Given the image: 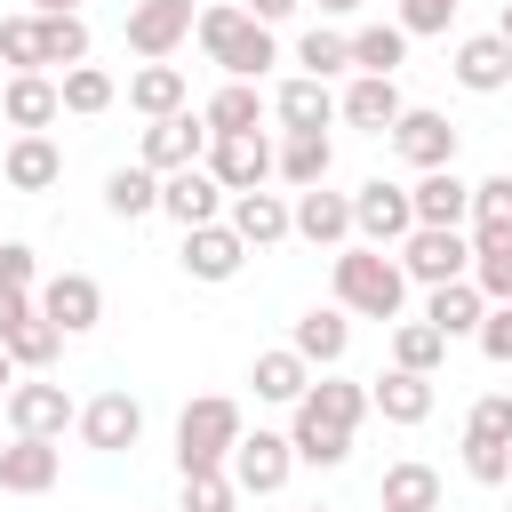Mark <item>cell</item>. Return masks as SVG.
<instances>
[{"instance_id": "obj_1", "label": "cell", "mask_w": 512, "mask_h": 512, "mask_svg": "<svg viewBox=\"0 0 512 512\" xmlns=\"http://www.w3.org/2000/svg\"><path fill=\"white\" fill-rule=\"evenodd\" d=\"M336 304H344V312H360V320H400V304H408L400 248L344 240V248H336Z\"/></svg>"}, {"instance_id": "obj_2", "label": "cell", "mask_w": 512, "mask_h": 512, "mask_svg": "<svg viewBox=\"0 0 512 512\" xmlns=\"http://www.w3.org/2000/svg\"><path fill=\"white\" fill-rule=\"evenodd\" d=\"M192 40H200V56H208V64H224V80H264V64H280L272 24H256V16H248V8H232V0L200 8Z\"/></svg>"}, {"instance_id": "obj_3", "label": "cell", "mask_w": 512, "mask_h": 512, "mask_svg": "<svg viewBox=\"0 0 512 512\" xmlns=\"http://www.w3.org/2000/svg\"><path fill=\"white\" fill-rule=\"evenodd\" d=\"M240 400H224V392H200V400H184V416H176V472H224L232 464V448H240Z\"/></svg>"}, {"instance_id": "obj_4", "label": "cell", "mask_w": 512, "mask_h": 512, "mask_svg": "<svg viewBox=\"0 0 512 512\" xmlns=\"http://www.w3.org/2000/svg\"><path fill=\"white\" fill-rule=\"evenodd\" d=\"M400 272L424 280V288L472 280V232H464V224H416V232L400 240Z\"/></svg>"}, {"instance_id": "obj_5", "label": "cell", "mask_w": 512, "mask_h": 512, "mask_svg": "<svg viewBox=\"0 0 512 512\" xmlns=\"http://www.w3.org/2000/svg\"><path fill=\"white\" fill-rule=\"evenodd\" d=\"M408 232H416V200H408V184L368 176V184L352 192V240H368V248H400Z\"/></svg>"}, {"instance_id": "obj_6", "label": "cell", "mask_w": 512, "mask_h": 512, "mask_svg": "<svg viewBox=\"0 0 512 512\" xmlns=\"http://www.w3.org/2000/svg\"><path fill=\"white\" fill-rule=\"evenodd\" d=\"M224 472H232L240 496H280L288 472H296V440H288V432H240V448H232Z\"/></svg>"}, {"instance_id": "obj_7", "label": "cell", "mask_w": 512, "mask_h": 512, "mask_svg": "<svg viewBox=\"0 0 512 512\" xmlns=\"http://www.w3.org/2000/svg\"><path fill=\"white\" fill-rule=\"evenodd\" d=\"M208 176L224 192H256L264 176H280V152L264 144V128H240V136H208Z\"/></svg>"}, {"instance_id": "obj_8", "label": "cell", "mask_w": 512, "mask_h": 512, "mask_svg": "<svg viewBox=\"0 0 512 512\" xmlns=\"http://www.w3.org/2000/svg\"><path fill=\"white\" fill-rule=\"evenodd\" d=\"M192 24H200L192 0H136V8H128V48H136L144 64H168V56L192 40Z\"/></svg>"}, {"instance_id": "obj_9", "label": "cell", "mask_w": 512, "mask_h": 512, "mask_svg": "<svg viewBox=\"0 0 512 512\" xmlns=\"http://www.w3.org/2000/svg\"><path fill=\"white\" fill-rule=\"evenodd\" d=\"M176 264H184V280H208V288H224V280L248 264V240H240V232L216 216V224H192V232H184Z\"/></svg>"}, {"instance_id": "obj_10", "label": "cell", "mask_w": 512, "mask_h": 512, "mask_svg": "<svg viewBox=\"0 0 512 512\" xmlns=\"http://www.w3.org/2000/svg\"><path fill=\"white\" fill-rule=\"evenodd\" d=\"M392 152L424 176V168H456V128H448V112H424V104H408L400 120H392Z\"/></svg>"}, {"instance_id": "obj_11", "label": "cell", "mask_w": 512, "mask_h": 512, "mask_svg": "<svg viewBox=\"0 0 512 512\" xmlns=\"http://www.w3.org/2000/svg\"><path fill=\"white\" fill-rule=\"evenodd\" d=\"M224 208H232V192H224V184L208 176V160H192V168L160 176V216H176L184 232H192V224H216Z\"/></svg>"}, {"instance_id": "obj_12", "label": "cell", "mask_w": 512, "mask_h": 512, "mask_svg": "<svg viewBox=\"0 0 512 512\" xmlns=\"http://www.w3.org/2000/svg\"><path fill=\"white\" fill-rule=\"evenodd\" d=\"M8 424L32 432V440H64V424H80V408H72L64 384L32 376V384H8Z\"/></svg>"}, {"instance_id": "obj_13", "label": "cell", "mask_w": 512, "mask_h": 512, "mask_svg": "<svg viewBox=\"0 0 512 512\" xmlns=\"http://www.w3.org/2000/svg\"><path fill=\"white\" fill-rule=\"evenodd\" d=\"M80 440H88L96 456H128V448L144 440V408H136V392H96V400L80 408Z\"/></svg>"}, {"instance_id": "obj_14", "label": "cell", "mask_w": 512, "mask_h": 512, "mask_svg": "<svg viewBox=\"0 0 512 512\" xmlns=\"http://www.w3.org/2000/svg\"><path fill=\"white\" fill-rule=\"evenodd\" d=\"M192 160H208V120H192V112L144 120V168L176 176V168H192Z\"/></svg>"}, {"instance_id": "obj_15", "label": "cell", "mask_w": 512, "mask_h": 512, "mask_svg": "<svg viewBox=\"0 0 512 512\" xmlns=\"http://www.w3.org/2000/svg\"><path fill=\"white\" fill-rule=\"evenodd\" d=\"M56 472H64V448H56V440L16 432V440L0 448V488H8V496H48V488H56Z\"/></svg>"}, {"instance_id": "obj_16", "label": "cell", "mask_w": 512, "mask_h": 512, "mask_svg": "<svg viewBox=\"0 0 512 512\" xmlns=\"http://www.w3.org/2000/svg\"><path fill=\"white\" fill-rule=\"evenodd\" d=\"M224 224H232V232H240L248 248H280V240L296 232V208H288L280 192H264V184H256V192H232Z\"/></svg>"}, {"instance_id": "obj_17", "label": "cell", "mask_w": 512, "mask_h": 512, "mask_svg": "<svg viewBox=\"0 0 512 512\" xmlns=\"http://www.w3.org/2000/svg\"><path fill=\"white\" fill-rule=\"evenodd\" d=\"M400 112H408V104H400V80H384V72H360V80L336 96V120H352V128H368V136H392Z\"/></svg>"}, {"instance_id": "obj_18", "label": "cell", "mask_w": 512, "mask_h": 512, "mask_svg": "<svg viewBox=\"0 0 512 512\" xmlns=\"http://www.w3.org/2000/svg\"><path fill=\"white\" fill-rule=\"evenodd\" d=\"M288 208H296V240H312V248H344V240H352V192L312 184V192H296Z\"/></svg>"}, {"instance_id": "obj_19", "label": "cell", "mask_w": 512, "mask_h": 512, "mask_svg": "<svg viewBox=\"0 0 512 512\" xmlns=\"http://www.w3.org/2000/svg\"><path fill=\"white\" fill-rule=\"evenodd\" d=\"M40 312H48L64 336H88V328L104 320V288H96L88 272H56V280L40 288Z\"/></svg>"}, {"instance_id": "obj_20", "label": "cell", "mask_w": 512, "mask_h": 512, "mask_svg": "<svg viewBox=\"0 0 512 512\" xmlns=\"http://www.w3.org/2000/svg\"><path fill=\"white\" fill-rule=\"evenodd\" d=\"M0 112H8L16 136H24V128H48V120L64 112V88H56L48 72H8V80H0Z\"/></svg>"}, {"instance_id": "obj_21", "label": "cell", "mask_w": 512, "mask_h": 512, "mask_svg": "<svg viewBox=\"0 0 512 512\" xmlns=\"http://www.w3.org/2000/svg\"><path fill=\"white\" fill-rule=\"evenodd\" d=\"M0 176H8V192H48V184L64 176V152L48 144V128H24V136L0 152Z\"/></svg>"}, {"instance_id": "obj_22", "label": "cell", "mask_w": 512, "mask_h": 512, "mask_svg": "<svg viewBox=\"0 0 512 512\" xmlns=\"http://www.w3.org/2000/svg\"><path fill=\"white\" fill-rule=\"evenodd\" d=\"M248 384H256V400H272V408H296V400L312 392V360H304L296 344H272V352H256Z\"/></svg>"}, {"instance_id": "obj_23", "label": "cell", "mask_w": 512, "mask_h": 512, "mask_svg": "<svg viewBox=\"0 0 512 512\" xmlns=\"http://www.w3.org/2000/svg\"><path fill=\"white\" fill-rule=\"evenodd\" d=\"M456 80H464L472 96L512 88V40H504V32H472V40H456Z\"/></svg>"}, {"instance_id": "obj_24", "label": "cell", "mask_w": 512, "mask_h": 512, "mask_svg": "<svg viewBox=\"0 0 512 512\" xmlns=\"http://www.w3.org/2000/svg\"><path fill=\"white\" fill-rule=\"evenodd\" d=\"M408 200H416V224H472V184L456 168H424Z\"/></svg>"}, {"instance_id": "obj_25", "label": "cell", "mask_w": 512, "mask_h": 512, "mask_svg": "<svg viewBox=\"0 0 512 512\" xmlns=\"http://www.w3.org/2000/svg\"><path fill=\"white\" fill-rule=\"evenodd\" d=\"M288 344H296L312 368H336V360L352 352V320H344V304H312V312L288 328Z\"/></svg>"}, {"instance_id": "obj_26", "label": "cell", "mask_w": 512, "mask_h": 512, "mask_svg": "<svg viewBox=\"0 0 512 512\" xmlns=\"http://www.w3.org/2000/svg\"><path fill=\"white\" fill-rule=\"evenodd\" d=\"M368 408H376L384 424H424V416H432V376H416V368H384V376L368 384Z\"/></svg>"}, {"instance_id": "obj_27", "label": "cell", "mask_w": 512, "mask_h": 512, "mask_svg": "<svg viewBox=\"0 0 512 512\" xmlns=\"http://www.w3.org/2000/svg\"><path fill=\"white\" fill-rule=\"evenodd\" d=\"M424 320L448 336V344H464V336H480V320H488V296H480V280H448V288H432V304H424Z\"/></svg>"}, {"instance_id": "obj_28", "label": "cell", "mask_w": 512, "mask_h": 512, "mask_svg": "<svg viewBox=\"0 0 512 512\" xmlns=\"http://www.w3.org/2000/svg\"><path fill=\"white\" fill-rule=\"evenodd\" d=\"M296 416H312V424H336V432H360V416H368V384L312 376V392L296 400Z\"/></svg>"}, {"instance_id": "obj_29", "label": "cell", "mask_w": 512, "mask_h": 512, "mask_svg": "<svg viewBox=\"0 0 512 512\" xmlns=\"http://www.w3.org/2000/svg\"><path fill=\"white\" fill-rule=\"evenodd\" d=\"M328 168H336V144H328V128H288V144H280V184L312 192V184H328Z\"/></svg>"}, {"instance_id": "obj_30", "label": "cell", "mask_w": 512, "mask_h": 512, "mask_svg": "<svg viewBox=\"0 0 512 512\" xmlns=\"http://www.w3.org/2000/svg\"><path fill=\"white\" fill-rule=\"evenodd\" d=\"M272 120H280V128H328V120H336V96H328V80H312V72L280 80V96H272Z\"/></svg>"}, {"instance_id": "obj_31", "label": "cell", "mask_w": 512, "mask_h": 512, "mask_svg": "<svg viewBox=\"0 0 512 512\" xmlns=\"http://www.w3.org/2000/svg\"><path fill=\"white\" fill-rule=\"evenodd\" d=\"M376 504H384V512H440V472L408 456V464H392V472H384Z\"/></svg>"}, {"instance_id": "obj_32", "label": "cell", "mask_w": 512, "mask_h": 512, "mask_svg": "<svg viewBox=\"0 0 512 512\" xmlns=\"http://www.w3.org/2000/svg\"><path fill=\"white\" fill-rule=\"evenodd\" d=\"M400 64H408V24H400V16L352 32V72H384V80H392Z\"/></svg>"}, {"instance_id": "obj_33", "label": "cell", "mask_w": 512, "mask_h": 512, "mask_svg": "<svg viewBox=\"0 0 512 512\" xmlns=\"http://www.w3.org/2000/svg\"><path fill=\"white\" fill-rule=\"evenodd\" d=\"M128 104H136L144 120L184 112V72H176V64H136V72H128Z\"/></svg>"}, {"instance_id": "obj_34", "label": "cell", "mask_w": 512, "mask_h": 512, "mask_svg": "<svg viewBox=\"0 0 512 512\" xmlns=\"http://www.w3.org/2000/svg\"><path fill=\"white\" fill-rule=\"evenodd\" d=\"M200 120H208V136H240V128H256V120H264L256 80H224V88L200 104Z\"/></svg>"}, {"instance_id": "obj_35", "label": "cell", "mask_w": 512, "mask_h": 512, "mask_svg": "<svg viewBox=\"0 0 512 512\" xmlns=\"http://www.w3.org/2000/svg\"><path fill=\"white\" fill-rule=\"evenodd\" d=\"M104 208H112L120 224L152 216V208H160V168H144V160H136V168H112V176H104Z\"/></svg>"}, {"instance_id": "obj_36", "label": "cell", "mask_w": 512, "mask_h": 512, "mask_svg": "<svg viewBox=\"0 0 512 512\" xmlns=\"http://www.w3.org/2000/svg\"><path fill=\"white\" fill-rule=\"evenodd\" d=\"M472 280L488 304H512V232H472Z\"/></svg>"}, {"instance_id": "obj_37", "label": "cell", "mask_w": 512, "mask_h": 512, "mask_svg": "<svg viewBox=\"0 0 512 512\" xmlns=\"http://www.w3.org/2000/svg\"><path fill=\"white\" fill-rule=\"evenodd\" d=\"M448 360V336L432 328V320H392V368H416V376H432Z\"/></svg>"}, {"instance_id": "obj_38", "label": "cell", "mask_w": 512, "mask_h": 512, "mask_svg": "<svg viewBox=\"0 0 512 512\" xmlns=\"http://www.w3.org/2000/svg\"><path fill=\"white\" fill-rule=\"evenodd\" d=\"M88 64V24L80 16H40V72H72Z\"/></svg>"}, {"instance_id": "obj_39", "label": "cell", "mask_w": 512, "mask_h": 512, "mask_svg": "<svg viewBox=\"0 0 512 512\" xmlns=\"http://www.w3.org/2000/svg\"><path fill=\"white\" fill-rule=\"evenodd\" d=\"M56 88H64V112H80V120L112 112V96H120L104 64H72V72H56Z\"/></svg>"}, {"instance_id": "obj_40", "label": "cell", "mask_w": 512, "mask_h": 512, "mask_svg": "<svg viewBox=\"0 0 512 512\" xmlns=\"http://www.w3.org/2000/svg\"><path fill=\"white\" fill-rule=\"evenodd\" d=\"M0 344L16 352V368H32V376H40V368H48L56 352H64V328H56L48 312H32V320H16V328H8Z\"/></svg>"}, {"instance_id": "obj_41", "label": "cell", "mask_w": 512, "mask_h": 512, "mask_svg": "<svg viewBox=\"0 0 512 512\" xmlns=\"http://www.w3.org/2000/svg\"><path fill=\"white\" fill-rule=\"evenodd\" d=\"M296 64H304L312 80H336V72H352V32H328V24H312V32L296 40Z\"/></svg>"}, {"instance_id": "obj_42", "label": "cell", "mask_w": 512, "mask_h": 512, "mask_svg": "<svg viewBox=\"0 0 512 512\" xmlns=\"http://www.w3.org/2000/svg\"><path fill=\"white\" fill-rule=\"evenodd\" d=\"M288 440H296V464H320V472H336V464L352 456V432L312 424V416H296V424H288Z\"/></svg>"}, {"instance_id": "obj_43", "label": "cell", "mask_w": 512, "mask_h": 512, "mask_svg": "<svg viewBox=\"0 0 512 512\" xmlns=\"http://www.w3.org/2000/svg\"><path fill=\"white\" fill-rule=\"evenodd\" d=\"M472 232H512V168L472 184Z\"/></svg>"}, {"instance_id": "obj_44", "label": "cell", "mask_w": 512, "mask_h": 512, "mask_svg": "<svg viewBox=\"0 0 512 512\" xmlns=\"http://www.w3.org/2000/svg\"><path fill=\"white\" fill-rule=\"evenodd\" d=\"M464 472H472L480 488H504V480H512V440H480V432H464Z\"/></svg>"}, {"instance_id": "obj_45", "label": "cell", "mask_w": 512, "mask_h": 512, "mask_svg": "<svg viewBox=\"0 0 512 512\" xmlns=\"http://www.w3.org/2000/svg\"><path fill=\"white\" fill-rule=\"evenodd\" d=\"M0 64H8V72H40V16H32V8L0 24Z\"/></svg>"}, {"instance_id": "obj_46", "label": "cell", "mask_w": 512, "mask_h": 512, "mask_svg": "<svg viewBox=\"0 0 512 512\" xmlns=\"http://www.w3.org/2000/svg\"><path fill=\"white\" fill-rule=\"evenodd\" d=\"M184 512H240L232 472H184Z\"/></svg>"}, {"instance_id": "obj_47", "label": "cell", "mask_w": 512, "mask_h": 512, "mask_svg": "<svg viewBox=\"0 0 512 512\" xmlns=\"http://www.w3.org/2000/svg\"><path fill=\"white\" fill-rule=\"evenodd\" d=\"M464 432H480V440H512V392H480L472 416H464Z\"/></svg>"}, {"instance_id": "obj_48", "label": "cell", "mask_w": 512, "mask_h": 512, "mask_svg": "<svg viewBox=\"0 0 512 512\" xmlns=\"http://www.w3.org/2000/svg\"><path fill=\"white\" fill-rule=\"evenodd\" d=\"M456 8L464 0H400V24H408V40H424V32H448Z\"/></svg>"}, {"instance_id": "obj_49", "label": "cell", "mask_w": 512, "mask_h": 512, "mask_svg": "<svg viewBox=\"0 0 512 512\" xmlns=\"http://www.w3.org/2000/svg\"><path fill=\"white\" fill-rule=\"evenodd\" d=\"M496 368H512V304H488V320H480V336H472Z\"/></svg>"}, {"instance_id": "obj_50", "label": "cell", "mask_w": 512, "mask_h": 512, "mask_svg": "<svg viewBox=\"0 0 512 512\" xmlns=\"http://www.w3.org/2000/svg\"><path fill=\"white\" fill-rule=\"evenodd\" d=\"M32 272H40L32 248L24 240H0V288H32Z\"/></svg>"}, {"instance_id": "obj_51", "label": "cell", "mask_w": 512, "mask_h": 512, "mask_svg": "<svg viewBox=\"0 0 512 512\" xmlns=\"http://www.w3.org/2000/svg\"><path fill=\"white\" fill-rule=\"evenodd\" d=\"M40 304H32V288H0V336L16 328V320H32Z\"/></svg>"}, {"instance_id": "obj_52", "label": "cell", "mask_w": 512, "mask_h": 512, "mask_svg": "<svg viewBox=\"0 0 512 512\" xmlns=\"http://www.w3.org/2000/svg\"><path fill=\"white\" fill-rule=\"evenodd\" d=\"M240 8H248V16H256V24H288V16H296V8H304V0H240Z\"/></svg>"}, {"instance_id": "obj_53", "label": "cell", "mask_w": 512, "mask_h": 512, "mask_svg": "<svg viewBox=\"0 0 512 512\" xmlns=\"http://www.w3.org/2000/svg\"><path fill=\"white\" fill-rule=\"evenodd\" d=\"M32 16H80V0H32Z\"/></svg>"}, {"instance_id": "obj_54", "label": "cell", "mask_w": 512, "mask_h": 512, "mask_svg": "<svg viewBox=\"0 0 512 512\" xmlns=\"http://www.w3.org/2000/svg\"><path fill=\"white\" fill-rule=\"evenodd\" d=\"M8 384H16V352L0 344V400H8Z\"/></svg>"}, {"instance_id": "obj_55", "label": "cell", "mask_w": 512, "mask_h": 512, "mask_svg": "<svg viewBox=\"0 0 512 512\" xmlns=\"http://www.w3.org/2000/svg\"><path fill=\"white\" fill-rule=\"evenodd\" d=\"M352 8H360V0H320V16H352Z\"/></svg>"}, {"instance_id": "obj_56", "label": "cell", "mask_w": 512, "mask_h": 512, "mask_svg": "<svg viewBox=\"0 0 512 512\" xmlns=\"http://www.w3.org/2000/svg\"><path fill=\"white\" fill-rule=\"evenodd\" d=\"M496 32H504V40H512V0H504V16H496Z\"/></svg>"}, {"instance_id": "obj_57", "label": "cell", "mask_w": 512, "mask_h": 512, "mask_svg": "<svg viewBox=\"0 0 512 512\" xmlns=\"http://www.w3.org/2000/svg\"><path fill=\"white\" fill-rule=\"evenodd\" d=\"M312 512H328V504H312Z\"/></svg>"}]
</instances>
